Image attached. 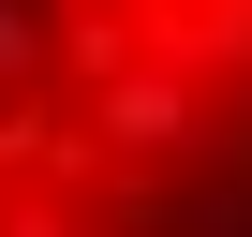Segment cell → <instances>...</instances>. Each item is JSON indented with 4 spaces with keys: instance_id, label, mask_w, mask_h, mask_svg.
Returning a JSON list of instances; mask_svg holds the SVG:
<instances>
[{
    "instance_id": "1",
    "label": "cell",
    "mask_w": 252,
    "mask_h": 237,
    "mask_svg": "<svg viewBox=\"0 0 252 237\" xmlns=\"http://www.w3.org/2000/svg\"><path fill=\"white\" fill-rule=\"evenodd\" d=\"M60 59V30H45V0H0V89H30Z\"/></svg>"
}]
</instances>
